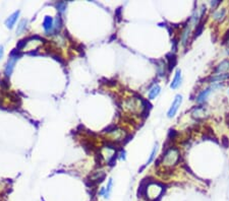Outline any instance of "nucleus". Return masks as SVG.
Listing matches in <instances>:
<instances>
[{
  "instance_id": "f257e3e1",
  "label": "nucleus",
  "mask_w": 229,
  "mask_h": 201,
  "mask_svg": "<svg viewBox=\"0 0 229 201\" xmlns=\"http://www.w3.org/2000/svg\"><path fill=\"white\" fill-rule=\"evenodd\" d=\"M180 159V152L178 150V148L176 147H170L169 150H167L165 151V154H163L162 158V162L163 165L171 167L176 165Z\"/></svg>"
},
{
  "instance_id": "f03ea898",
  "label": "nucleus",
  "mask_w": 229,
  "mask_h": 201,
  "mask_svg": "<svg viewBox=\"0 0 229 201\" xmlns=\"http://www.w3.org/2000/svg\"><path fill=\"white\" fill-rule=\"evenodd\" d=\"M181 102H182V96L180 95H177L175 96L173 103H172L170 109H169V111H168V113H167L168 117L172 118V117L175 116V114H176V112H177L178 108L180 107V105H181Z\"/></svg>"
},
{
  "instance_id": "7ed1b4c3",
  "label": "nucleus",
  "mask_w": 229,
  "mask_h": 201,
  "mask_svg": "<svg viewBox=\"0 0 229 201\" xmlns=\"http://www.w3.org/2000/svg\"><path fill=\"white\" fill-rule=\"evenodd\" d=\"M17 61V56H12L11 58H9V60L7 61L6 66H5V75L6 76H10L11 73L13 71L14 65H16V62Z\"/></svg>"
},
{
  "instance_id": "20e7f679",
  "label": "nucleus",
  "mask_w": 229,
  "mask_h": 201,
  "mask_svg": "<svg viewBox=\"0 0 229 201\" xmlns=\"http://www.w3.org/2000/svg\"><path fill=\"white\" fill-rule=\"evenodd\" d=\"M20 13H21L20 10H17V11H14L12 14H10L9 17L5 20V25L7 28H8V29H12L13 28V25H16L18 16H20Z\"/></svg>"
},
{
  "instance_id": "39448f33",
  "label": "nucleus",
  "mask_w": 229,
  "mask_h": 201,
  "mask_svg": "<svg viewBox=\"0 0 229 201\" xmlns=\"http://www.w3.org/2000/svg\"><path fill=\"white\" fill-rule=\"evenodd\" d=\"M43 28L45 29V32L46 33H49L52 29L54 28V21H53V18L51 16H45L44 18V21H43Z\"/></svg>"
},
{
  "instance_id": "423d86ee",
  "label": "nucleus",
  "mask_w": 229,
  "mask_h": 201,
  "mask_svg": "<svg viewBox=\"0 0 229 201\" xmlns=\"http://www.w3.org/2000/svg\"><path fill=\"white\" fill-rule=\"evenodd\" d=\"M180 83H181V71H180V69H177L175 72V76L173 78V80H172V83L170 84V87L171 88H177Z\"/></svg>"
},
{
  "instance_id": "0eeeda50",
  "label": "nucleus",
  "mask_w": 229,
  "mask_h": 201,
  "mask_svg": "<svg viewBox=\"0 0 229 201\" xmlns=\"http://www.w3.org/2000/svg\"><path fill=\"white\" fill-rule=\"evenodd\" d=\"M166 57L168 59V68H169V70L171 71V70L176 66V64H177V58H176V56L172 53L167 54Z\"/></svg>"
},
{
  "instance_id": "6e6552de",
  "label": "nucleus",
  "mask_w": 229,
  "mask_h": 201,
  "mask_svg": "<svg viewBox=\"0 0 229 201\" xmlns=\"http://www.w3.org/2000/svg\"><path fill=\"white\" fill-rule=\"evenodd\" d=\"M228 69H229V61L228 60H225L222 63H220V64L216 67V69L214 70V72H215L217 75H218V74L222 73L224 71H226V70H228Z\"/></svg>"
},
{
  "instance_id": "1a4fd4ad",
  "label": "nucleus",
  "mask_w": 229,
  "mask_h": 201,
  "mask_svg": "<svg viewBox=\"0 0 229 201\" xmlns=\"http://www.w3.org/2000/svg\"><path fill=\"white\" fill-rule=\"evenodd\" d=\"M214 87H208V88H206V89H204V91H203L200 95L198 96V98H197V100L199 103H203V102H205L206 100V99H207V96H209V94L210 92H211V91L213 89Z\"/></svg>"
},
{
  "instance_id": "9d476101",
  "label": "nucleus",
  "mask_w": 229,
  "mask_h": 201,
  "mask_svg": "<svg viewBox=\"0 0 229 201\" xmlns=\"http://www.w3.org/2000/svg\"><path fill=\"white\" fill-rule=\"evenodd\" d=\"M160 91H161V87H159L158 84L154 85V87H153L151 89H150V92H149V99H150V100L155 99L156 96L160 94Z\"/></svg>"
},
{
  "instance_id": "9b49d317",
  "label": "nucleus",
  "mask_w": 229,
  "mask_h": 201,
  "mask_svg": "<svg viewBox=\"0 0 229 201\" xmlns=\"http://www.w3.org/2000/svg\"><path fill=\"white\" fill-rule=\"evenodd\" d=\"M204 25H205V20H201L200 22H198L196 31H194V38H197V37H199L203 33V31H204Z\"/></svg>"
},
{
  "instance_id": "f8f14e48",
  "label": "nucleus",
  "mask_w": 229,
  "mask_h": 201,
  "mask_svg": "<svg viewBox=\"0 0 229 201\" xmlns=\"http://www.w3.org/2000/svg\"><path fill=\"white\" fill-rule=\"evenodd\" d=\"M225 13H226V9H225V8L216 11V12H214V14H213L214 20H218V21L223 20L224 17H225Z\"/></svg>"
},
{
  "instance_id": "ddd939ff",
  "label": "nucleus",
  "mask_w": 229,
  "mask_h": 201,
  "mask_svg": "<svg viewBox=\"0 0 229 201\" xmlns=\"http://www.w3.org/2000/svg\"><path fill=\"white\" fill-rule=\"evenodd\" d=\"M27 24H28V20H22L20 21V24L17 25V29H16V34H21L22 32L25 31L26 28H27Z\"/></svg>"
},
{
  "instance_id": "4468645a",
  "label": "nucleus",
  "mask_w": 229,
  "mask_h": 201,
  "mask_svg": "<svg viewBox=\"0 0 229 201\" xmlns=\"http://www.w3.org/2000/svg\"><path fill=\"white\" fill-rule=\"evenodd\" d=\"M112 185H113V181H112V179L110 178L109 181H108L107 187L105 188V194H104L105 198H109V195H110V193L112 191Z\"/></svg>"
},
{
  "instance_id": "2eb2a0df",
  "label": "nucleus",
  "mask_w": 229,
  "mask_h": 201,
  "mask_svg": "<svg viewBox=\"0 0 229 201\" xmlns=\"http://www.w3.org/2000/svg\"><path fill=\"white\" fill-rule=\"evenodd\" d=\"M156 154H157V144L155 145V147L153 148V150H152V152H151V155H150V158H149V159H148V162H147V163H146V166L150 165V163H151L153 162L154 158H155V156H156Z\"/></svg>"
},
{
  "instance_id": "dca6fc26",
  "label": "nucleus",
  "mask_w": 229,
  "mask_h": 201,
  "mask_svg": "<svg viewBox=\"0 0 229 201\" xmlns=\"http://www.w3.org/2000/svg\"><path fill=\"white\" fill-rule=\"evenodd\" d=\"M221 144L224 148H228L229 147V139L227 138V136H223L222 139H221Z\"/></svg>"
},
{
  "instance_id": "f3484780",
  "label": "nucleus",
  "mask_w": 229,
  "mask_h": 201,
  "mask_svg": "<svg viewBox=\"0 0 229 201\" xmlns=\"http://www.w3.org/2000/svg\"><path fill=\"white\" fill-rule=\"evenodd\" d=\"M65 7H66V3L65 2H58L57 3V8L60 11H61V12H63V11H64Z\"/></svg>"
},
{
  "instance_id": "a211bd4d",
  "label": "nucleus",
  "mask_w": 229,
  "mask_h": 201,
  "mask_svg": "<svg viewBox=\"0 0 229 201\" xmlns=\"http://www.w3.org/2000/svg\"><path fill=\"white\" fill-rule=\"evenodd\" d=\"M228 42H229V29H228L226 33H225V35L223 36V38H222V44L225 45V44L228 43Z\"/></svg>"
},
{
  "instance_id": "6ab92c4d",
  "label": "nucleus",
  "mask_w": 229,
  "mask_h": 201,
  "mask_svg": "<svg viewBox=\"0 0 229 201\" xmlns=\"http://www.w3.org/2000/svg\"><path fill=\"white\" fill-rule=\"evenodd\" d=\"M60 27H61V18H60V16H57L55 20V28L59 29Z\"/></svg>"
},
{
  "instance_id": "aec40b11",
  "label": "nucleus",
  "mask_w": 229,
  "mask_h": 201,
  "mask_svg": "<svg viewBox=\"0 0 229 201\" xmlns=\"http://www.w3.org/2000/svg\"><path fill=\"white\" fill-rule=\"evenodd\" d=\"M176 136H177V132H176L175 130H173V129H170V131H169V138L174 139Z\"/></svg>"
},
{
  "instance_id": "412c9836",
  "label": "nucleus",
  "mask_w": 229,
  "mask_h": 201,
  "mask_svg": "<svg viewBox=\"0 0 229 201\" xmlns=\"http://www.w3.org/2000/svg\"><path fill=\"white\" fill-rule=\"evenodd\" d=\"M220 3H221V0H216V1H212L211 2V5H212L213 8H215V7L218 6Z\"/></svg>"
},
{
  "instance_id": "4be33fe9",
  "label": "nucleus",
  "mask_w": 229,
  "mask_h": 201,
  "mask_svg": "<svg viewBox=\"0 0 229 201\" xmlns=\"http://www.w3.org/2000/svg\"><path fill=\"white\" fill-rule=\"evenodd\" d=\"M3 54H4V50H3V46L0 45V59L3 57Z\"/></svg>"
},
{
  "instance_id": "5701e85b",
  "label": "nucleus",
  "mask_w": 229,
  "mask_h": 201,
  "mask_svg": "<svg viewBox=\"0 0 229 201\" xmlns=\"http://www.w3.org/2000/svg\"><path fill=\"white\" fill-rule=\"evenodd\" d=\"M225 120H226V124L229 127V114H226V118H225Z\"/></svg>"
},
{
  "instance_id": "b1692460",
  "label": "nucleus",
  "mask_w": 229,
  "mask_h": 201,
  "mask_svg": "<svg viewBox=\"0 0 229 201\" xmlns=\"http://www.w3.org/2000/svg\"><path fill=\"white\" fill-rule=\"evenodd\" d=\"M228 54H229V51H228Z\"/></svg>"
}]
</instances>
